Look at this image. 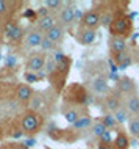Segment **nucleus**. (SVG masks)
<instances>
[{"instance_id":"nucleus-9","label":"nucleus","mask_w":139,"mask_h":149,"mask_svg":"<svg viewBox=\"0 0 139 149\" xmlns=\"http://www.w3.org/2000/svg\"><path fill=\"white\" fill-rule=\"evenodd\" d=\"M108 46H109L111 57L119 55V54H124V52L127 50V39L125 38H114V36H111L109 41H108Z\"/></svg>"},{"instance_id":"nucleus-18","label":"nucleus","mask_w":139,"mask_h":149,"mask_svg":"<svg viewBox=\"0 0 139 149\" xmlns=\"http://www.w3.org/2000/svg\"><path fill=\"white\" fill-rule=\"evenodd\" d=\"M56 24V21H55V17L52 14L49 16H45V17H41V19H38V30L39 31H42V33H45V31H49L52 27Z\"/></svg>"},{"instance_id":"nucleus-22","label":"nucleus","mask_w":139,"mask_h":149,"mask_svg":"<svg viewBox=\"0 0 139 149\" xmlns=\"http://www.w3.org/2000/svg\"><path fill=\"white\" fill-rule=\"evenodd\" d=\"M23 35H25V33H23V29H22L21 25H19V24H16V25H14V29L11 30L10 33L6 35V36L10 38V41L17 42V41H21V39L23 38Z\"/></svg>"},{"instance_id":"nucleus-33","label":"nucleus","mask_w":139,"mask_h":149,"mask_svg":"<svg viewBox=\"0 0 139 149\" xmlns=\"http://www.w3.org/2000/svg\"><path fill=\"white\" fill-rule=\"evenodd\" d=\"M16 63H17V60H16V57H13V55L6 57V64H8V66H14Z\"/></svg>"},{"instance_id":"nucleus-14","label":"nucleus","mask_w":139,"mask_h":149,"mask_svg":"<svg viewBox=\"0 0 139 149\" xmlns=\"http://www.w3.org/2000/svg\"><path fill=\"white\" fill-rule=\"evenodd\" d=\"M91 86H92V91L95 93V94H98V96H106V94H108V93L111 91L108 80L103 79V77L94 79L92 83H91Z\"/></svg>"},{"instance_id":"nucleus-10","label":"nucleus","mask_w":139,"mask_h":149,"mask_svg":"<svg viewBox=\"0 0 139 149\" xmlns=\"http://www.w3.org/2000/svg\"><path fill=\"white\" fill-rule=\"evenodd\" d=\"M124 107L127 108L128 115L134 118V116H139V94H131V96H127L124 100Z\"/></svg>"},{"instance_id":"nucleus-25","label":"nucleus","mask_w":139,"mask_h":149,"mask_svg":"<svg viewBox=\"0 0 139 149\" xmlns=\"http://www.w3.org/2000/svg\"><path fill=\"white\" fill-rule=\"evenodd\" d=\"M100 121L103 123V126L106 127V130H113V129L117 126V123H116V119H114L113 113H105V115L102 116Z\"/></svg>"},{"instance_id":"nucleus-28","label":"nucleus","mask_w":139,"mask_h":149,"mask_svg":"<svg viewBox=\"0 0 139 149\" xmlns=\"http://www.w3.org/2000/svg\"><path fill=\"white\" fill-rule=\"evenodd\" d=\"M23 79H25L27 85H30V83H34V82H38V80H39L38 74H34V72H30V71L23 72Z\"/></svg>"},{"instance_id":"nucleus-6","label":"nucleus","mask_w":139,"mask_h":149,"mask_svg":"<svg viewBox=\"0 0 139 149\" xmlns=\"http://www.w3.org/2000/svg\"><path fill=\"white\" fill-rule=\"evenodd\" d=\"M45 61H47V55L44 52H34L27 60V69L30 72H34V74L41 72L45 66Z\"/></svg>"},{"instance_id":"nucleus-12","label":"nucleus","mask_w":139,"mask_h":149,"mask_svg":"<svg viewBox=\"0 0 139 149\" xmlns=\"http://www.w3.org/2000/svg\"><path fill=\"white\" fill-rule=\"evenodd\" d=\"M42 39H44V33L39 31L38 29H33V30H30L28 35L25 36V44H27V47H30V49H34V47L41 46Z\"/></svg>"},{"instance_id":"nucleus-31","label":"nucleus","mask_w":139,"mask_h":149,"mask_svg":"<svg viewBox=\"0 0 139 149\" xmlns=\"http://www.w3.org/2000/svg\"><path fill=\"white\" fill-rule=\"evenodd\" d=\"M83 14H85V11H81L80 8L74 6V19H75V22H80L81 17H83Z\"/></svg>"},{"instance_id":"nucleus-32","label":"nucleus","mask_w":139,"mask_h":149,"mask_svg":"<svg viewBox=\"0 0 139 149\" xmlns=\"http://www.w3.org/2000/svg\"><path fill=\"white\" fill-rule=\"evenodd\" d=\"M6 11H8V2L6 0H0V16L6 14Z\"/></svg>"},{"instance_id":"nucleus-29","label":"nucleus","mask_w":139,"mask_h":149,"mask_svg":"<svg viewBox=\"0 0 139 149\" xmlns=\"http://www.w3.org/2000/svg\"><path fill=\"white\" fill-rule=\"evenodd\" d=\"M23 17H27V19H31V21H36V11L34 10H31V8H27L25 11H23Z\"/></svg>"},{"instance_id":"nucleus-4","label":"nucleus","mask_w":139,"mask_h":149,"mask_svg":"<svg viewBox=\"0 0 139 149\" xmlns=\"http://www.w3.org/2000/svg\"><path fill=\"white\" fill-rule=\"evenodd\" d=\"M116 91L120 96H125V97L136 94V82L131 77H128V75H122L116 82Z\"/></svg>"},{"instance_id":"nucleus-8","label":"nucleus","mask_w":139,"mask_h":149,"mask_svg":"<svg viewBox=\"0 0 139 149\" xmlns=\"http://www.w3.org/2000/svg\"><path fill=\"white\" fill-rule=\"evenodd\" d=\"M56 19H58L56 24H58V25H61L63 29L70 27L75 22V19H74V6L66 5V3H64V6L58 11V17Z\"/></svg>"},{"instance_id":"nucleus-2","label":"nucleus","mask_w":139,"mask_h":149,"mask_svg":"<svg viewBox=\"0 0 139 149\" xmlns=\"http://www.w3.org/2000/svg\"><path fill=\"white\" fill-rule=\"evenodd\" d=\"M19 126H21V130L25 135H34V134H38V130L42 126V118L36 113V111L28 110L21 116Z\"/></svg>"},{"instance_id":"nucleus-19","label":"nucleus","mask_w":139,"mask_h":149,"mask_svg":"<svg viewBox=\"0 0 139 149\" xmlns=\"http://www.w3.org/2000/svg\"><path fill=\"white\" fill-rule=\"evenodd\" d=\"M92 118L88 115H83L81 118H78L75 123L72 124V129L74 130H85V129H89L91 126H92Z\"/></svg>"},{"instance_id":"nucleus-21","label":"nucleus","mask_w":139,"mask_h":149,"mask_svg":"<svg viewBox=\"0 0 139 149\" xmlns=\"http://www.w3.org/2000/svg\"><path fill=\"white\" fill-rule=\"evenodd\" d=\"M106 132V127L103 126V123L100 119L98 121H94L92 126H91V134H92V136H95V138H100V136Z\"/></svg>"},{"instance_id":"nucleus-34","label":"nucleus","mask_w":139,"mask_h":149,"mask_svg":"<svg viewBox=\"0 0 139 149\" xmlns=\"http://www.w3.org/2000/svg\"><path fill=\"white\" fill-rule=\"evenodd\" d=\"M2 149H8V148H2Z\"/></svg>"},{"instance_id":"nucleus-23","label":"nucleus","mask_w":139,"mask_h":149,"mask_svg":"<svg viewBox=\"0 0 139 149\" xmlns=\"http://www.w3.org/2000/svg\"><path fill=\"white\" fill-rule=\"evenodd\" d=\"M114 19V13L113 11H100V25L105 27V29H109L111 22H113Z\"/></svg>"},{"instance_id":"nucleus-35","label":"nucleus","mask_w":139,"mask_h":149,"mask_svg":"<svg viewBox=\"0 0 139 149\" xmlns=\"http://www.w3.org/2000/svg\"><path fill=\"white\" fill-rule=\"evenodd\" d=\"M138 140H139V138H138Z\"/></svg>"},{"instance_id":"nucleus-1","label":"nucleus","mask_w":139,"mask_h":149,"mask_svg":"<svg viewBox=\"0 0 139 149\" xmlns=\"http://www.w3.org/2000/svg\"><path fill=\"white\" fill-rule=\"evenodd\" d=\"M109 33L114 38H128L133 31V21L130 16H127L122 11H117L114 13V19L109 25Z\"/></svg>"},{"instance_id":"nucleus-24","label":"nucleus","mask_w":139,"mask_h":149,"mask_svg":"<svg viewBox=\"0 0 139 149\" xmlns=\"http://www.w3.org/2000/svg\"><path fill=\"white\" fill-rule=\"evenodd\" d=\"M128 132H130V135L139 138V116L130 118V121H128Z\"/></svg>"},{"instance_id":"nucleus-30","label":"nucleus","mask_w":139,"mask_h":149,"mask_svg":"<svg viewBox=\"0 0 139 149\" xmlns=\"http://www.w3.org/2000/svg\"><path fill=\"white\" fill-rule=\"evenodd\" d=\"M50 14V11L47 10L45 6H42V8H38L36 10V17L38 19H41V17H45V16H49Z\"/></svg>"},{"instance_id":"nucleus-11","label":"nucleus","mask_w":139,"mask_h":149,"mask_svg":"<svg viewBox=\"0 0 139 149\" xmlns=\"http://www.w3.org/2000/svg\"><path fill=\"white\" fill-rule=\"evenodd\" d=\"M33 96H34L33 88L30 85H27V83H21V85H17V88H16V97H17V100H21L23 104L30 102V100L33 99Z\"/></svg>"},{"instance_id":"nucleus-7","label":"nucleus","mask_w":139,"mask_h":149,"mask_svg":"<svg viewBox=\"0 0 139 149\" xmlns=\"http://www.w3.org/2000/svg\"><path fill=\"white\" fill-rule=\"evenodd\" d=\"M122 105H124V97H122L117 91H109L108 94L105 96L106 113H114V111L119 110Z\"/></svg>"},{"instance_id":"nucleus-15","label":"nucleus","mask_w":139,"mask_h":149,"mask_svg":"<svg viewBox=\"0 0 139 149\" xmlns=\"http://www.w3.org/2000/svg\"><path fill=\"white\" fill-rule=\"evenodd\" d=\"M61 115L64 116V119L70 124V126H72V124H74L78 118H81V116H83L80 111H78V108L74 107V105H63Z\"/></svg>"},{"instance_id":"nucleus-27","label":"nucleus","mask_w":139,"mask_h":149,"mask_svg":"<svg viewBox=\"0 0 139 149\" xmlns=\"http://www.w3.org/2000/svg\"><path fill=\"white\" fill-rule=\"evenodd\" d=\"M39 47H41L42 52H47V50H55V49H56V44L52 42L50 39H47L44 36V39H42V42H41V46H39Z\"/></svg>"},{"instance_id":"nucleus-17","label":"nucleus","mask_w":139,"mask_h":149,"mask_svg":"<svg viewBox=\"0 0 139 149\" xmlns=\"http://www.w3.org/2000/svg\"><path fill=\"white\" fill-rule=\"evenodd\" d=\"M113 149H128L130 148V136L125 134L124 130H120L117 136L113 140Z\"/></svg>"},{"instance_id":"nucleus-3","label":"nucleus","mask_w":139,"mask_h":149,"mask_svg":"<svg viewBox=\"0 0 139 149\" xmlns=\"http://www.w3.org/2000/svg\"><path fill=\"white\" fill-rule=\"evenodd\" d=\"M67 96H74V97L67 99L66 104H70V105L77 107V105H83V104H88L89 102V96L86 90L81 85L75 83V85H70L69 90H67Z\"/></svg>"},{"instance_id":"nucleus-26","label":"nucleus","mask_w":139,"mask_h":149,"mask_svg":"<svg viewBox=\"0 0 139 149\" xmlns=\"http://www.w3.org/2000/svg\"><path fill=\"white\" fill-rule=\"evenodd\" d=\"M44 6H45L49 11H59L63 6H64V3H63L61 0H47Z\"/></svg>"},{"instance_id":"nucleus-13","label":"nucleus","mask_w":139,"mask_h":149,"mask_svg":"<svg viewBox=\"0 0 139 149\" xmlns=\"http://www.w3.org/2000/svg\"><path fill=\"white\" fill-rule=\"evenodd\" d=\"M77 41L81 44V46H91L95 38H97V33H95V30H88V29H80L77 33Z\"/></svg>"},{"instance_id":"nucleus-16","label":"nucleus","mask_w":139,"mask_h":149,"mask_svg":"<svg viewBox=\"0 0 139 149\" xmlns=\"http://www.w3.org/2000/svg\"><path fill=\"white\" fill-rule=\"evenodd\" d=\"M44 36H45L47 39H50L52 42L58 44L63 39V36H64V29H63L61 25H58V24H55V25L52 27L49 31H45Z\"/></svg>"},{"instance_id":"nucleus-20","label":"nucleus","mask_w":139,"mask_h":149,"mask_svg":"<svg viewBox=\"0 0 139 149\" xmlns=\"http://www.w3.org/2000/svg\"><path fill=\"white\" fill-rule=\"evenodd\" d=\"M113 116H114V119H116L117 124H125L127 121H130V118H131V116L128 115V111H127V108H125L124 105L119 108V110L114 111Z\"/></svg>"},{"instance_id":"nucleus-5","label":"nucleus","mask_w":139,"mask_h":149,"mask_svg":"<svg viewBox=\"0 0 139 149\" xmlns=\"http://www.w3.org/2000/svg\"><path fill=\"white\" fill-rule=\"evenodd\" d=\"M81 29H88V30H97L100 27V11L98 10H88L85 11L81 17Z\"/></svg>"}]
</instances>
